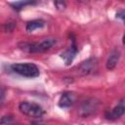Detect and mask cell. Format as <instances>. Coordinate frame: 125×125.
Listing matches in <instances>:
<instances>
[{
	"instance_id": "6da1fadb",
	"label": "cell",
	"mask_w": 125,
	"mask_h": 125,
	"mask_svg": "<svg viewBox=\"0 0 125 125\" xmlns=\"http://www.w3.org/2000/svg\"><path fill=\"white\" fill-rule=\"evenodd\" d=\"M57 43V40L54 38H46L40 42H20L18 47L20 50L28 53V54H37L45 53L52 49Z\"/></svg>"
},
{
	"instance_id": "7a4b0ae2",
	"label": "cell",
	"mask_w": 125,
	"mask_h": 125,
	"mask_svg": "<svg viewBox=\"0 0 125 125\" xmlns=\"http://www.w3.org/2000/svg\"><path fill=\"white\" fill-rule=\"evenodd\" d=\"M11 70L21 76L27 78H35L39 76V68L31 62H16L11 64Z\"/></svg>"
},
{
	"instance_id": "3957f363",
	"label": "cell",
	"mask_w": 125,
	"mask_h": 125,
	"mask_svg": "<svg viewBox=\"0 0 125 125\" xmlns=\"http://www.w3.org/2000/svg\"><path fill=\"white\" fill-rule=\"evenodd\" d=\"M100 105L101 102L99 100H97L96 98H89L80 104L78 114L82 118H87L92 115H95L98 112Z\"/></svg>"
},
{
	"instance_id": "277c9868",
	"label": "cell",
	"mask_w": 125,
	"mask_h": 125,
	"mask_svg": "<svg viewBox=\"0 0 125 125\" xmlns=\"http://www.w3.org/2000/svg\"><path fill=\"white\" fill-rule=\"evenodd\" d=\"M19 109L24 115L32 118H40L44 114V109L41 105L30 102H21L19 105Z\"/></svg>"
},
{
	"instance_id": "5b68a950",
	"label": "cell",
	"mask_w": 125,
	"mask_h": 125,
	"mask_svg": "<svg viewBox=\"0 0 125 125\" xmlns=\"http://www.w3.org/2000/svg\"><path fill=\"white\" fill-rule=\"evenodd\" d=\"M98 69V59L97 58H89L86 61L82 62L78 65V73L80 75H89L94 73Z\"/></svg>"
},
{
	"instance_id": "8992f818",
	"label": "cell",
	"mask_w": 125,
	"mask_h": 125,
	"mask_svg": "<svg viewBox=\"0 0 125 125\" xmlns=\"http://www.w3.org/2000/svg\"><path fill=\"white\" fill-rule=\"evenodd\" d=\"M77 52H78V49H77V45H76L75 39L72 38V42H71L70 46L68 47V49H66L63 53L61 54V58L64 61L65 65L71 64L73 59L75 58V56L77 54Z\"/></svg>"
},
{
	"instance_id": "52a82bcc",
	"label": "cell",
	"mask_w": 125,
	"mask_h": 125,
	"mask_svg": "<svg viewBox=\"0 0 125 125\" xmlns=\"http://www.w3.org/2000/svg\"><path fill=\"white\" fill-rule=\"evenodd\" d=\"M75 100H76V97L72 92H65L61 96L59 100V106L62 108L70 107L74 104Z\"/></svg>"
},
{
	"instance_id": "ba28073f",
	"label": "cell",
	"mask_w": 125,
	"mask_h": 125,
	"mask_svg": "<svg viewBox=\"0 0 125 125\" xmlns=\"http://www.w3.org/2000/svg\"><path fill=\"white\" fill-rule=\"evenodd\" d=\"M124 111H125V105H124V102L122 100L119 102V104L116 106H114L112 108V110L110 112L106 113L105 117L107 119H110V120H115V119L120 118L124 114Z\"/></svg>"
},
{
	"instance_id": "9c48e42d",
	"label": "cell",
	"mask_w": 125,
	"mask_h": 125,
	"mask_svg": "<svg viewBox=\"0 0 125 125\" xmlns=\"http://www.w3.org/2000/svg\"><path fill=\"white\" fill-rule=\"evenodd\" d=\"M120 56H121V53L118 49H114L113 51L110 52L108 58H107V61H106V63H105V66L108 70H112L116 67L118 62H119V59H120Z\"/></svg>"
},
{
	"instance_id": "30bf717a",
	"label": "cell",
	"mask_w": 125,
	"mask_h": 125,
	"mask_svg": "<svg viewBox=\"0 0 125 125\" xmlns=\"http://www.w3.org/2000/svg\"><path fill=\"white\" fill-rule=\"evenodd\" d=\"M46 25V21H43V20H33V21H30L26 23V26H25V29L26 31H34L35 29H38V28H42Z\"/></svg>"
},
{
	"instance_id": "8fae6325",
	"label": "cell",
	"mask_w": 125,
	"mask_h": 125,
	"mask_svg": "<svg viewBox=\"0 0 125 125\" xmlns=\"http://www.w3.org/2000/svg\"><path fill=\"white\" fill-rule=\"evenodd\" d=\"M38 0H20L17 2H13L11 3V6L16 10V11H20L22 8L28 6V5H34L37 3Z\"/></svg>"
},
{
	"instance_id": "7c38bea8",
	"label": "cell",
	"mask_w": 125,
	"mask_h": 125,
	"mask_svg": "<svg viewBox=\"0 0 125 125\" xmlns=\"http://www.w3.org/2000/svg\"><path fill=\"white\" fill-rule=\"evenodd\" d=\"M15 26H16V22L10 21V22L4 23V24L2 25V29H3L4 31H6V32H8V31H13L14 28H15Z\"/></svg>"
},
{
	"instance_id": "4fadbf2b",
	"label": "cell",
	"mask_w": 125,
	"mask_h": 125,
	"mask_svg": "<svg viewBox=\"0 0 125 125\" xmlns=\"http://www.w3.org/2000/svg\"><path fill=\"white\" fill-rule=\"evenodd\" d=\"M15 122L16 121L13 118V116H10V115H5L0 118V124H11V123H15Z\"/></svg>"
},
{
	"instance_id": "5bb4252c",
	"label": "cell",
	"mask_w": 125,
	"mask_h": 125,
	"mask_svg": "<svg viewBox=\"0 0 125 125\" xmlns=\"http://www.w3.org/2000/svg\"><path fill=\"white\" fill-rule=\"evenodd\" d=\"M55 5L58 10H63L65 8V3L63 0H55Z\"/></svg>"
},
{
	"instance_id": "9a60e30c",
	"label": "cell",
	"mask_w": 125,
	"mask_h": 125,
	"mask_svg": "<svg viewBox=\"0 0 125 125\" xmlns=\"http://www.w3.org/2000/svg\"><path fill=\"white\" fill-rule=\"evenodd\" d=\"M5 96H6V91H5V88L0 87V107H1V106H2V104H4V101H5Z\"/></svg>"
},
{
	"instance_id": "2e32d148",
	"label": "cell",
	"mask_w": 125,
	"mask_h": 125,
	"mask_svg": "<svg viewBox=\"0 0 125 125\" xmlns=\"http://www.w3.org/2000/svg\"><path fill=\"white\" fill-rule=\"evenodd\" d=\"M116 17H117V18H119V19H121V21H124V11H123V10H121V11L117 12Z\"/></svg>"
},
{
	"instance_id": "e0dca14e",
	"label": "cell",
	"mask_w": 125,
	"mask_h": 125,
	"mask_svg": "<svg viewBox=\"0 0 125 125\" xmlns=\"http://www.w3.org/2000/svg\"><path fill=\"white\" fill-rule=\"evenodd\" d=\"M79 2H82V3H86V2H88L89 0H78Z\"/></svg>"
}]
</instances>
